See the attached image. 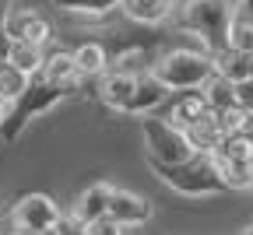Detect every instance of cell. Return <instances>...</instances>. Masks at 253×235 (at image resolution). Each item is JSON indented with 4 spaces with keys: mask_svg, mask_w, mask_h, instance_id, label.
I'll return each instance as SVG.
<instances>
[{
    "mask_svg": "<svg viewBox=\"0 0 253 235\" xmlns=\"http://www.w3.org/2000/svg\"><path fill=\"white\" fill-rule=\"evenodd\" d=\"M60 11H74V14H91V18H102L109 11L120 7V0H53Z\"/></svg>",
    "mask_w": 253,
    "mask_h": 235,
    "instance_id": "obj_20",
    "label": "cell"
},
{
    "mask_svg": "<svg viewBox=\"0 0 253 235\" xmlns=\"http://www.w3.org/2000/svg\"><path fill=\"white\" fill-rule=\"evenodd\" d=\"M88 232H91V235H126V232H130V225L116 221L113 214H99L95 221H88Z\"/></svg>",
    "mask_w": 253,
    "mask_h": 235,
    "instance_id": "obj_22",
    "label": "cell"
},
{
    "mask_svg": "<svg viewBox=\"0 0 253 235\" xmlns=\"http://www.w3.org/2000/svg\"><path fill=\"white\" fill-rule=\"evenodd\" d=\"M4 28H7V39L11 42H49L53 36V25L46 14H39L36 7H25V4H7L4 14Z\"/></svg>",
    "mask_w": 253,
    "mask_h": 235,
    "instance_id": "obj_6",
    "label": "cell"
},
{
    "mask_svg": "<svg viewBox=\"0 0 253 235\" xmlns=\"http://www.w3.org/2000/svg\"><path fill=\"white\" fill-rule=\"evenodd\" d=\"M250 190H253V161H250Z\"/></svg>",
    "mask_w": 253,
    "mask_h": 235,
    "instance_id": "obj_29",
    "label": "cell"
},
{
    "mask_svg": "<svg viewBox=\"0 0 253 235\" xmlns=\"http://www.w3.org/2000/svg\"><path fill=\"white\" fill-rule=\"evenodd\" d=\"M211 71H214V56L211 53H197V49H169V53H158L155 63H151V74L169 91L201 88V81Z\"/></svg>",
    "mask_w": 253,
    "mask_h": 235,
    "instance_id": "obj_4",
    "label": "cell"
},
{
    "mask_svg": "<svg viewBox=\"0 0 253 235\" xmlns=\"http://www.w3.org/2000/svg\"><path fill=\"white\" fill-rule=\"evenodd\" d=\"M169 102V98H166ZM211 113V106L204 102V95L197 91V88H186V91H179V95H172V102H169V116H162V119H169L172 126H190V123H197V119H204Z\"/></svg>",
    "mask_w": 253,
    "mask_h": 235,
    "instance_id": "obj_10",
    "label": "cell"
},
{
    "mask_svg": "<svg viewBox=\"0 0 253 235\" xmlns=\"http://www.w3.org/2000/svg\"><path fill=\"white\" fill-rule=\"evenodd\" d=\"M214 71H218V74H225L229 81L253 78V53H250V49L225 46L221 53H214Z\"/></svg>",
    "mask_w": 253,
    "mask_h": 235,
    "instance_id": "obj_15",
    "label": "cell"
},
{
    "mask_svg": "<svg viewBox=\"0 0 253 235\" xmlns=\"http://www.w3.org/2000/svg\"><path fill=\"white\" fill-rule=\"evenodd\" d=\"M148 169H151V176L158 183H166L169 190H176L183 196H214V193L229 190L221 183L218 169H214L211 151H194L183 161H155V158H148Z\"/></svg>",
    "mask_w": 253,
    "mask_h": 235,
    "instance_id": "obj_3",
    "label": "cell"
},
{
    "mask_svg": "<svg viewBox=\"0 0 253 235\" xmlns=\"http://www.w3.org/2000/svg\"><path fill=\"white\" fill-rule=\"evenodd\" d=\"M172 4L176 0H120L123 14L134 25H162V21H169Z\"/></svg>",
    "mask_w": 253,
    "mask_h": 235,
    "instance_id": "obj_13",
    "label": "cell"
},
{
    "mask_svg": "<svg viewBox=\"0 0 253 235\" xmlns=\"http://www.w3.org/2000/svg\"><path fill=\"white\" fill-rule=\"evenodd\" d=\"M36 235H56V225H53V228H42V232H36Z\"/></svg>",
    "mask_w": 253,
    "mask_h": 235,
    "instance_id": "obj_27",
    "label": "cell"
},
{
    "mask_svg": "<svg viewBox=\"0 0 253 235\" xmlns=\"http://www.w3.org/2000/svg\"><path fill=\"white\" fill-rule=\"evenodd\" d=\"M236 4L239 0H176L169 18H172V28L194 32L197 39H204V46L214 56L229 46V21Z\"/></svg>",
    "mask_w": 253,
    "mask_h": 235,
    "instance_id": "obj_2",
    "label": "cell"
},
{
    "mask_svg": "<svg viewBox=\"0 0 253 235\" xmlns=\"http://www.w3.org/2000/svg\"><path fill=\"white\" fill-rule=\"evenodd\" d=\"M56 235H91V232H88V225H84L81 218L60 214V218H56Z\"/></svg>",
    "mask_w": 253,
    "mask_h": 235,
    "instance_id": "obj_24",
    "label": "cell"
},
{
    "mask_svg": "<svg viewBox=\"0 0 253 235\" xmlns=\"http://www.w3.org/2000/svg\"><path fill=\"white\" fill-rule=\"evenodd\" d=\"M7 106H11L7 98H0V123H4V116H7Z\"/></svg>",
    "mask_w": 253,
    "mask_h": 235,
    "instance_id": "obj_26",
    "label": "cell"
},
{
    "mask_svg": "<svg viewBox=\"0 0 253 235\" xmlns=\"http://www.w3.org/2000/svg\"><path fill=\"white\" fill-rule=\"evenodd\" d=\"M84 84H88V81H81V78L56 81V78H49V74H42V71L28 74L21 95L7 106V116H4V123H0V141H4V144H14V141L21 137V130L36 119V116H42V113H49L53 106H60V102H67V98L81 95Z\"/></svg>",
    "mask_w": 253,
    "mask_h": 235,
    "instance_id": "obj_1",
    "label": "cell"
},
{
    "mask_svg": "<svg viewBox=\"0 0 253 235\" xmlns=\"http://www.w3.org/2000/svg\"><path fill=\"white\" fill-rule=\"evenodd\" d=\"M42 56H46V53H42L39 42H11V46H7V63L14 67V71H21L25 78L39 71Z\"/></svg>",
    "mask_w": 253,
    "mask_h": 235,
    "instance_id": "obj_17",
    "label": "cell"
},
{
    "mask_svg": "<svg viewBox=\"0 0 253 235\" xmlns=\"http://www.w3.org/2000/svg\"><path fill=\"white\" fill-rule=\"evenodd\" d=\"M134 78L137 74H130V71H120V67H106V71L99 74V98L109 106V109H123L126 106V98H130V91H134Z\"/></svg>",
    "mask_w": 253,
    "mask_h": 235,
    "instance_id": "obj_11",
    "label": "cell"
},
{
    "mask_svg": "<svg viewBox=\"0 0 253 235\" xmlns=\"http://www.w3.org/2000/svg\"><path fill=\"white\" fill-rule=\"evenodd\" d=\"M214 158V169L221 176L229 190H250V165L246 161H232V158H221V155H211Z\"/></svg>",
    "mask_w": 253,
    "mask_h": 235,
    "instance_id": "obj_19",
    "label": "cell"
},
{
    "mask_svg": "<svg viewBox=\"0 0 253 235\" xmlns=\"http://www.w3.org/2000/svg\"><path fill=\"white\" fill-rule=\"evenodd\" d=\"M25 74L21 71H14V67L4 60V63H0V98H7V102H14V98L21 95V88H25Z\"/></svg>",
    "mask_w": 253,
    "mask_h": 235,
    "instance_id": "obj_21",
    "label": "cell"
},
{
    "mask_svg": "<svg viewBox=\"0 0 253 235\" xmlns=\"http://www.w3.org/2000/svg\"><path fill=\"white\" fill-rule=\"evenodd\" d=\"M7 4H11V0H0V63L7 60V46H11V39H7V28H4V14H7Z\"/></svg>",
    "mask_w": 253,
    "mask_h": 235,
    "instance_id": "obj_25",
    "label": "cell"
},
{
    "mask_svg": "<svg viewBox=\"0 0 253 235\" xmlns=\"http://www.w3.org/2000/svg\"><path fill=\"white\" fill-rule=\"evenodd\" d=\"M172 91L158 81L155 74H151V67L148 71H141L137 78H134V91H130V98H126V106L120 109L123 116H148V113H155L158 106H166V98H169Z\"/></svg>",
    "mask_w": 253,
    "mask_h": 235,
    "instance_id": "obj_8",
    "label": "cell"
},
{
    "mask_svg": "<svg viewBox=\"0 0 253 235\" xmlns=\"http://www.w3.org/2000/svg\"><path fill=\"white\" fill-rule=\"evenodd\" d=\"M71 56H74V74H78L81 81L99 78V74L106 71V63H109V53H106V46H102L99 39L78 42V46L71 49Z\"/></svg>",
    "mask_w": 253,
    "mask_h": 235,
    "instance_id": "obj_12",
    "label": "cell"
},
{
    "mask_svg": "<svg viewBox=\"0 0 253 235\" xmlns=\"http://www.w3.org/2000/svg\"><path fill=\"white\" fill-rule=\"evenodd\" d=\"M232 88H236V106H239L243 113H250V116H253V78L232 81Z\"/></svg>",
    "mask_w": 253,
    "mask_h": 235,
    "instance_id": "obj_23",
    "label": "cell"
},
{
    "mask_svg": "<svg viewBox=\"0 0 253 235\" xmlns=\"http://www.w3.org/2000/svg\"><path fill=\"white\" fill-rule=\"evenodd\" d=\"M183 133H186V141H190V148H194V151H214V144L221 141V130H218V123L211 119V113H208L204 119H197V123L183 126Z\"/></svg>",
    "mask_w": 253,
    "mask_h": 235,
    "instance_id": "obj_18",
    "label": "cell"
},
{
    "mask_svg": "<svg viewBox=\"0 0 253 235\" xmlns=\"http://www.w3.org/2000/svg\"><path fill=\"white\" fill-rule=\"evenodd\" d=\"M197 91L204 95V102H208L211 109H232V106H236V88H232V81H229L225 74H218V71H211V74L201 81Z\"/></svg>",
    "mask_w": 253,
    "mask_h": 235,
    "instance_id": "obj_16",
    "label": "cell"
},
{
    "mask_svg": "<svg viewBox=\"0 0 253 235\" xmlns=\"http://www.w3.org/2000/svg\"><path fill=\"white\" fill-rule=\"evenodd\" d=\"M141 133H144V151H148V158H155V161H183V158L194 155V148H190V141H186V133H183L179 126H172L169 119L155 116V113H148V116L141 119Z\"/></svg>",
    "mask_w": 253,
    "mask_h": 235,
    "instance_id": "obj_5",
    "label": "cell"
},
{
    "mask_svg": "<svg viewBox=\"0 0 253 235\" xmlns=\"http://www.w3.org/2000/svg\"><path fill=\"white\" fill-rule=\"evenodd\" d=\"M239 235H253V221H250V225H246V228H243Z\"/></svg>",
    "mask_w": 253,
    "mask_h": 235,
    "instance_id": "obj_28",
    "label": "cell"
},
{
    "mask_svg": "<svg viewBox=\"0 0 253 235\" xmlns=\"http://www.w3.org/2000/svg\"><path fill=\"white\" fill-rule=\"evenodd\" d=\"M7 211H11V218H14L18 228H32V232L53 228L56 218H60V204L49 193H21Z\"/></svg>",
    "mask_w": 253,
    "mask_h": 235,
    "instance_id": "obj_7",
    "label": "cell"
},
{
    "mask_svg": "<svg viewBox=\"0 0 253 235\" xmlns=\"http://www.w3.org/2000/svg\"><path fill=\"white\" fill-rule=\"evenodd\" d=\"M106 214H113L116 221L130 225V228H137V225L151 221L155 207H151V200H144V196H137V193H130V190H123V186H109Z\"/></svg>",
    "mask_w": 253,
    "mask_h": 235,
    "instance_id": "obj_9",
    "label": "cell"
},
{
    "mask_svg": "<svg viewBox=\"0 0 253 235\" xmlns=\"http://www.w3.org/2000/svg\"><path fill=\"white\" fill-rule=\"evenodd\" d=\"M109 186L113 183H91L88 190H81L78 193V200H74V207H71V214L74 218H81L84 225L88 221H95V218H99V214H106V200H109Z\"/></svg>",
    "mask_w": 253,
    "mask_h": 235,
    "instance_id": "obj_14",
    "label": "cell"
}]
</instances>
